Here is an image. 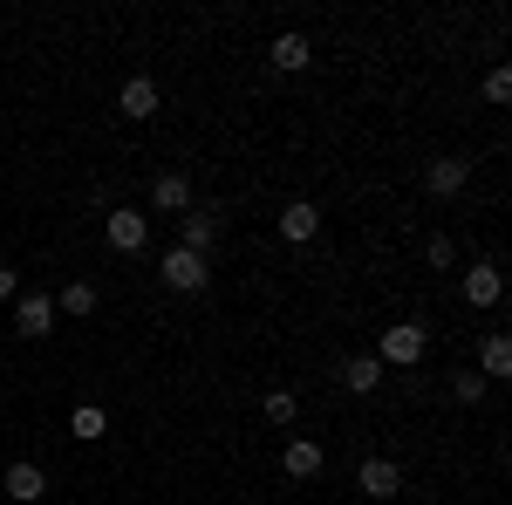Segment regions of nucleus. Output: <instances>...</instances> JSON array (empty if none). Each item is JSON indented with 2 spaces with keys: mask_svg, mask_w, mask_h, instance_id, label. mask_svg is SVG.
Returning <instances> with one entry per match:
<instances>
[{
  "mask_svg": "<svg viewBox=\"0 0 512 505\" xmlns=\"http://www.w3.org/2000/svg\"><path fill=\"white\" fill-rule=\"evenodd\" d=\"M342 383H349L355 396H369V389L383 383V362H376V355H349V362H342Z\"/></svg>",
  "mask_w": 512,
  "mask_h": 505,
  "instance_id": "nucleus-14",
  "label": "nucleus"
},
{
  "mask_svg": "<svg viewBox=\"0 0 512 505\" xmlns=\"http://www.w3.org/2000/svg\"><path fill=\"white\" fill-rule=\"evenodd\" d=\"M151 205L158 212H192V178L185 171H164L158 185H151Z\"/></svg>",
  "mask_w": 512,
  "mask_h": 505,
  "instance_id": "nucleus-8",
  "label": "nucleus"
},
{
  "mask_svg": "<svg viewBox=\"0 0 512 505\" xmlns=\"http://www.w3.org/2000/svg\"><path fill=\"white\" fill-rule=\"evenodd\" d=\"M485 376H512V342H506V335L485 342Z\"/></svg>",
  "mask_w": 512,
  "mask_h": 505,
  "instance_id": "nucleus-17",
  "label": "nucleus"
},
{
  "mask_svg": "<svg viewBox=\"0 0 512 505\" xmlns=\"http://www.w3.org/2000/svg\"><path fill=\"white\" fill-rule=\"evenodd\" d=\"M280 465H287V478H321V465H328V451H321L315 437H294Z\"/></svg>",
  "mask_w": 512,
  "mask_h": 505,
  "instance_id": "nucleus-7",
  "label": "nucleus"
},
{
  "mask_svg": "<svg viewBox=\"0 0 512 505\" xmlns=\"http://www.w3.org/2000/svg\"><path fill=\"white\" fill-rule=\"evenodd\" d=\"M465 185H472V164H465V157H431V164H424V192L458 198Z\"/></svg>",
  "mask_w": 512,
  "mask_h": 505,
  "instance_id": "nucleus-4",
  "label": "nucleus"
},
{
  "mask_svg": "<svg viewBox=\"0 0 512 505\" xmlns=\"http://www.w3.org/2000/svg\"><path fill=\"white\" fill-rule=\"evenodd\" d=\"M205 280H212V273H205L198 253H185V246L164 253V287H171V294H205Z\"/></svg>",
  "mask_w": 512,
  "mask_h": 505,
  "instance_id": "nucleus-1",
  "label": "nucleus"
},
{
  "mask_svg": "<svg viewBox=\"0 0 512 505\" xmlns=\"http://www.w3.org/2000/svg\"><path fill=\"white\" fill-rule=\"evenodd\" d=\"M41 492H48L41 465H28V458H21V465H7V499H14V505H35Z\"/></svg>",
  "mask_w": 512,
  "mask_h": 505,
  "instance_id": "nucleus-11",
  "label": "nucleus"
},
{
  "mask_svg": "<svg viewBox=\"0 0 512 505\" xmlns=\"http://www.w3.org/2000/svg\"><path fill=\"white\" fill-rule=\"evenodd\" d=\"M355 485H362V499H396V492H403V465H390V458H362Z\"/></svg>",
  "mask_w": 512,
  "mask_h": 505,
  "instance_id": "nucleus-5",
  "label": "nucleus"
},
{
  "mask_svg": "<svg viewBox=\"0 0 512 505\" xmlns=\"http://www.w3.org/2000/svg\"><path fill=\"white\" fill-rule=\"evenodd\" d=\"M451 396H458V403H478V396H485V376H472V369L451 376Z\"/></svg>",
  "mask_w": 512,
  "mask_h": 505,
  "instance_id": "nucleus-21",
  "label": "nucleus"
},
{
  "mask_svg": "<svg viewBox=\"0 0 512 505\" xmlns=\"http://www.w3.org/2000/svg\"><path fill=\"white\" fill-rule=\"evenodd\" d=\"M14 287H21V280H14V267H0V301H14Z\"/></svg>",
  "mask_w": 512,
  "mask_h": 505,
  "instance_id": "nucleus-23",
  "label": "nucleus"
},
{
  "mask_svg": "<svg viewBox=\"0 0 512 505\" xmlns=\"http://www.w3.org/2000/svg\"><path fill=\"white\" fill-rule=\"evenodd\" d=\"M55 308H62V314H89V308H96V287H89V280H69V287L55 294Z\"/></svg>",
  "mask_w": 512,
  "mask_h": 505,
  "instance_id": "nucleus-16",
  "label": "nucleus"
},
{
  "mask_svg": "<svg viewBox=\"0 0 512 505\" xmlns=\"http://www.w3.org/2000/svg\"><path fill=\"white\" fill-rule=\"evenodd\" d=\"M69 430H76V437H103V430H110V417H103L96 403H82L76 417H69Z\"/></svg>",
  "mask_w": 512,
  "mask_h": 505,
  "instance_id": "nucleus-18",
  "label": "nucleus"
},
{
  "mask_svg": "<svg viewBox=\"0 0 512 505\" xmlns=\"http://www.w3.org/2000/svg\"><path fill=\"white\" fill-rule=\"evenodd\" d=\"M212 239H219V212H205V205H192V212H185V239H178V246L205 260V246H212Z\"/></svg>",
  "mask_w": 512,
  "mask_h": 505,
  "instance_id": "nucleus-9",
  "label": "nucleus"
},
{
  "mask_svg": "<svg viewBox=\"0 0 512 505\" xmlns=\"http://www.w3.org/2000/svg\"><path fill=\"white\" fill-rule=\"evenodd\" d=\"M48 328H55V301H48V294H21V301H14V335L35 342V335H48Z\"/></svg>",
  "mask_w": 512,
  "mask_h": 505,
  "instance_id": "nucleus-6",
  "label": "nucleus"
},
{
  "mask_svg": "<svg viewBox=\"0 0 512 505\" xmlns=\"http://www.w3.org/2000/svg\"><path fill=\"white\" fill-rule=\"evenodd\" d=\"M499 294H506V280H499V267H472V273H465V301H472V308H492Z\"/></svg>",
  "mask_w": 512,
  "mask_h": 505,
  "instance_id": "nucleus-13",
  "label": "nucleus"
},
{
  "mask_svg": "<svg viewBox=\"0 0 512 505\" xmlns=\"http://www.w3.org/2000/svg\"><path fill=\"white\" fill-rule=\"evenodd\" d=\"M260 410H267V424H294V396H287V389H274Z\"/></svg>",
  "mask_w": 512,
  "mask_h": 505,
  "instance_id": "nucleus-20",
  "label": "nucleus"
},
{
  "mask_svg": "<svg viewBox=\"0 0 512 505\" xmlns=\"http://www.w3.org/2000/svg\"><path fill=\"white\" fill-rule=\"evenodd\" d=\"M424 260H431V267H451V260H458L451 233H431V239H424Z\"/></svg>",
  "mask_w": 512,
  "mask_h": 505,
  "instance_id": "nucleus-19",
  "label": "nucleus"
},
{
  "mask_svg": "<svg viewBox=\"0 0 512 505\" xmlns=\"http://www.w3.org/2000/svg\"><path fill=\"white\" fill-rule=\"evenodd\" d=\"M424 349H431V335H424L417 321H396V328H383L376 362H424Z\"/></svg>",
  "mask_w": 512,
  "mask_h": 505,
  "instance_id": "nucleus-2",
  "label": "nucleus"
},
{
  "mask_svg": "<svg viewBox=\"0 0 512 505\" xmlns=\"http://www.w3.org/2000/svg\"><path fill=\"white\" fill-rule=\"evenodd\" d=\"M308 62H315L308 35H280V41H274V69H287V76H294V69H308Z\"/></svg>",
  "mask_w": 512,
  "mask_h": 505,
  "instance_id": "nucleus-15",
  "label": "nucleus"
},
{
  "mask_svg": "<svg viewBox=\"0 0 512 505\" xmlns=\"http://www.w3.org/2000/svg\"><path fill=\"white\" fill-rule=\"evenodd\" d=\"M117 103H123V117H137V123H144V117H158V82H151V76H130Z\"/></svg>",
  "mask_w": 512,
  "mask_h": 505,
  "instance_id": "nucleus-10",
  "label": "nucleus"
},
{
  "mask_svg": "<svg viewBox=\"0 0 512 505\" xmlns=\"http://www.w3.org/2000/svg\"><path fill=\"white\" fill-rule=\"evenodd\" d=\"M103 233H110V246H117V253H144V239H151V219H144L137 205H117V212L103 219Z\"/></svg>",
  "mask_w": 512,
  "mask_h": 505,
  "instance_id": "nucleus-3",
  "label": "nucleus"
},
{
  "mask_svg": "<svg viewBox=\"0 0 512 505\" xmlns=\"http://www.w3.org/2000/svg\"><path fill=\"white\" fill-rule=\"evenodd\" d=\"M315 233H321V212L308 205V198H294V205L280 212V239H294V246H301V239H315Z\"/></svg>",
  "mask_w": 512,
  "mask_h": 505,
  "instance_id": "nucleus-12",
  "label": "nucleus"
},
{
  "mask_svg": "<svg viewBox=\"0 0 512 505\" xmlns=\"http://www.w3.org/2000/svg\"><path fill=\"white\" fill-rule=\"evenodd\" d=\"M485 96H492V103H512V69H492V76H485Z\"/></svg>",
  "mask_w": 512,
  "mask_h": 505,
  "instance_id": "nucleus-22",
  "label": "nucleus"
}]
</instances>
